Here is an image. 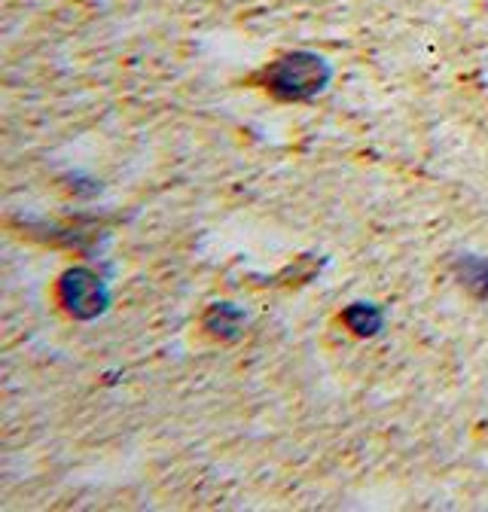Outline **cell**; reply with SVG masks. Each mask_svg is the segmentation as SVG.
<instances>
[{
    "label": "cell",
    "instance_id": "1",
    "mask_svg": "<svg viewBox=\"0 0 488 512\" xmlns=\"http://www.w3.org/2000/svg\"><path fill=\"white\" fill-rule=\"evenodd\" d=\"M330 71L324 58L309 55V52H296L287 58H278L272 68L266 71V86L287 101H299V98H309L315 92L324 89Z\"/></svg>",
    "mask_w": 488,
    "mask_h": 512
},
{
    "label": "cell",
    "instance_id": "2",
    "mask_svg": "<svg viewBox=\"0 0 488 512\" xmlns=\"http://www.w3.org/2000/svg\"><path fill=\"white\" fill-rule=\"evenodd\" d=\"M61 302L74 317H92L104 308V287L86 269H74L61 278Z\"/></svg>",
    "mask_w": 488,
    "mask_h": 512
},
{
    "label": "cell",
    "instance_id": "3",
    "mask_svg": "<svg viewBox=\"0 0 488 512\" xmlns=\"http://www.w3.org/2000/svg\"><path fill=\"white\" fill-rule=\"evenodd\" d=\"M464 278H467V284L479 287V293H488V263H482V260H473V263L467 266Z\"/></svg>",
    "mask_w": 488,
    "mask_h": 512
}]
</instances>
